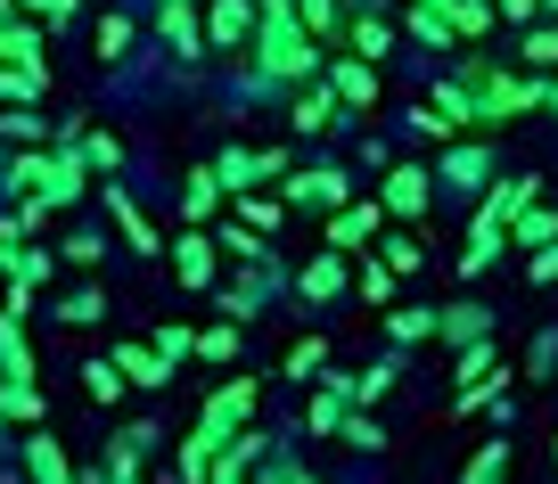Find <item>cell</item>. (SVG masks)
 Here are the masks:
<instances>
[{
  "instance_id": "1",
  "label": "cell",
  "mask_w": 558,
  "mask_h": 484,
  "mask_svg": "<svg viewBox=\"0 0 558 484\" xmlns=\"http://www.w3.org/2000/svg\"><path fill=\"white\" fill-rule=\"evenodd\" d=\"M452 83L476 99V123H509V116H525V107L550 99V83H542V74H501L493 58H460Z\"/></svg>"
},
{
  "instance_id": "2",
  "label": "cell",
  "mask_w": 558,
  "mask_h": 484,
  "mask_svg": "<svg viewBox=\"0 0 558 484\" xmlns=\"http://www.w3.org/2000/svg\"><path fill=\"white\" fill-rule=\"evenodd\" d=\"M255 58H263V74H271V83H304V90H313L320 66H329V58H320V41L304 34L296 17H263V25H255Z\"/></svg>"
},
{
  "instance_id": "3",
  "label": "cell",
  "mask_w": 558,
  "mask_h": 484,
  "mask_svg": "<svg viewBox=\"0 0 558 484\" xmlns=\"http://www.w3.org/2000/svg\"><path fill=\"white\" fill-rule=\"evenodd\" d=\"M288 206H320V214H345V206H353V181L337 173V165H304V173H288Z\"/></svg>"
},
{
  "instance_id": "4",
  "label": "cell",
  "mask_w": 558,
  "mask_h": 484,
  "mask_svg": "<svg viewBox=\"0 0 558 484\" xmlns=\"http://www.w3.org/2000/svg\"><path fill=\"white\" fill-rule=\"evenodd\" d=\"M246 419H255V378H230V386L206 395V419H197V427L230 444V435H246Z\"/></svg>"
},
{
  "instance_id": "5",
  "label": "cell",
  "mask_w": 558,
  "mask_h": 484,
  "mask_svg": "<svg viewBox=\"0 0 558 484\" xmlns=\"http://www.w3.org/2000/svg\"><path fill=\"white\" fill-rule=\"evenodd\" d=\"M90 190V165H83V148H58V156H41V206H74V197Z\"/></svg>"
},
{
  "instance_id": "6",
  "label": "cell",
  "mask_w": 558,
  "mask_h": 484,
  "mask_svg": "<svg viewBox=\"0 0 558 484\" xmlns=\"http://www.w3.org/2000/svg\"><path fill=\"white\" fill-rule=\"evenodd\" d=\"M255 25H263L255 0H206V41H214V50H246Z\"/></svg>"
},
{
  "instance_id": "7",
  "label": "cell",
  "mask_w": 558,
  "mask_h": 484,
  "mask_svg": "<svg viewBox=\"0 0 558 484\" xmlns=\"http://www.w3.org/2000/svg\"><path fill=\"white\" fill-rule=\"evenodd\" d=\"M427 197H436V181L418 173V165H386V190H378V206L395 214V222H418V214H427Z\"/></svg>"
},
{
  "instance_id": "8",
  "label": "cell",
  "mask_w": 558,
  "mask_h": 484,
  "mask_svg": "<svg viewBox=\"0 0 558 484\" xmlns=\"http://www.w3.org/2000/svg\"><path fill=\"white\" fill-rule=\"evenodd\" d=\"M345 402H353V378L320 370V386L304 395V435H337V427H345Z\"/></svg>"
},
{
  "instance_id": "9",
  "label": "cell",
  "mask_w": 558,
  "mask_h": 484,
  "mask_svg": "<svg viewBox=\"0 0 558 484\" xmlns=\"http://www.w3.org/2000/svg\"><path fill=\"white\" fill-rule=\"evenodd\" d=\"M320 83L337 90V107H378V66H362V58H329Z\"/></svg>"
},
{
  "instance_id": "10",
  "label": "cell",
  "mask_w": 558,
  "mask_h": 484,
  "mask_svg": "<svg viewBox=\"0 0 558 484\" xmlns=\"http://www.w3.org/2000/svg\"><path fill=\"white\" fill-rule=\"evenodd\" d=\"M378 222H386L378 197H353L345 214H329V246H337V255H345V246H369V239H378Z\"/></svg>"
},
{
  "instance_id": "11",
  "label": "cell",
  "mask_w": 558,
  "mask_h": 484,
  "mask_svg": "<svg viewBox=\"0 0 558 484\" xmlns=\"http://www.w3.org/2000/svg\"><path fill=\"white\" fill-rule=\"evenodd\" d=\"M116 370H123V386H132V395H157V386L173 378V362H165L157 346H116Z\"/></svg>"
},
{
  "instance_id": "12",
  "label": "cell",
  "mask_w": 558,
  "mask_h": 484,
  "mask_svg": "<svg viewBox=\"0 0 558 484\" xmlns=\"http://www.w3.org/2000/svg\"><path fill=\"white\" fill-rule=\"evenodd\" d=\"M214 460H222V435L190 427V435H181V451H173V484H206V476H214Z\"/></svg>"
},
{
  "instance_id": "13",
  "label": "cell",
  "mask_w": 558,
  "mask_h": 484,
  "mask_svg": "<svg viewBox=\"0 0 558 484\" xmlns=\"http://www.w3.org/2000/svg\"><path fill=\"white\" fill-rule=\"evenodd\" d=\"M99 197H107V214H116V230L132 239V255H157V222H148V214L132 206V190H116V181H107Z\"/></svg>"
},
{
  "instance_id": "14",
  "label": "cell",
  "mask_w": 558,
  "mask_h": 484,
  "mask_svg": "<svg viewBox=\"0 0 558 484\" xmlns=\"http://www.w3.org/2000/svg\"><path fill=\"white\" fill-rule=\"evenodd\" d=\"M157 34L173 41L181 58H197V50H206V25H197V0H165V9H157Z\"/></svg>"
},
{
  "instance_id": "15",
  "label": "cell",
  "mask_w": 558,
  "mask_h": 484,
  "mask_svg": "<svg viewBox=\"0 0 558 484\" xmlns=\"http://www.w3.org/2000/svg\"><path fill=\"white\" fill-rule=\"evenodd\" d=\"M214 255H222V246H214L206 230H181V239H173V271H181V288H206V279H214Z\"/></svg>"
},
{
  "instance_id": "16",
  "label": "cell",
  "mask_w": 558,
  "mask_h": 484,
  "mask_svg": "<svg viewBox=\"0 0 558 484\" xmlns=\"http://www.w3.org/2000/svg\"><path fill=\"white\" fill-rule=\"evenodd\" d=\"M534 190H542L534 173H518V181H493V190H485V206H476V214H485V222H501V230H509V222H518L525 206H534Z\"/></svg>"
},
{
  "instance_id": "17",
  "label": "cell",
  "mask_w": 558,
  "mask_h": 484,
  "mask_svg": "<svg viewBox=\"0 0 558 484\" xmlns=\"http://www.w3.org/2000/svg\"><path fill=\"white\" fill-rule=\"evenodd\" d=\"M485 329H493L485 304H444L436 312V337H444V346H485Z\"/></svg>"
},
{
  "instance_id": "18",
  "label": "cell",
  "mask_w": 558,
  "mask_h": 484,
  "mask_svg": "<svg viewBox=\"0 0 558 484\" xmlns=\"http://www.w3.org/2000/svg\"><path fill=\"white\" fill-rule=\"evenodd\" d=\"M288 123H296V132H337V90L329 83L296 90V99H288Z\"/></svg>"
},
{
  "instance_id": "19",
  "label": "cell",
  "mask_w": 558,
  "mask_h": 484,
  "mask_svg": "<svg viewBox=\"0 0 558 484\" xmlns=\"http://www.w3.org/2000/svg\"><path fill=\"white\" fill-rule=\"evenodd\" d=\"M222 173H214V165H197V173H181V214H190V222H206L214 206H222Z\"/></svg>"
},
{
  "instance_id": "20",
  "label": "cell",
  "mask_w": 558,
  "mask_h": 484,
  "mask_svg": "<svg viewBox=\"0 0 558 484\" xmlns=\"http://www.w3.org/2000/svg\"><path fill=\"white\" fill-rule=\"evenodd\" d=\"M501 246H509V230L501 222H485V214H476V222H469V255H460V271H493V263H501Z\"/></svg>"
},
{
  "instance_id": "21",
  "label": "cell",
  "mask_w": 558,
  "mask_h": 484,
  "mask_svg": "<svg viewBox=\"0 0 558 484\" xmlns=\"http://www.w3.org/2000/svg\"><path fill=\"white\" fill-rule=\"evenodd\" d=\"M25 468H34V484H74V460H66L58 435H34V444H25Z\"/></svg>"
},
{
  "instance_id": "22",
  "label": "cell",
  "mask_w": 558,
  "mask_h": 484,
  "mask_svg": "<svg viewBox=\"0 0 558 484\" xmlns=\"http://www.w3.org/2000/svg\"><path fill=\"white\" fill-rule=\"evenodd\" d=\"M0 378L34 386V353H25V337H17V312H0Z\"/></svg>"
},
{
  "instance_id": "23",
  "label": "cell",
  "mask_w": 558,
  "mask_h": 484,
  "mask_svg": "<svg viewBox=\"0 0 558 484\" xmlns=\"http://www.w3.org/2000/svg\"><path fill=\"white\" fill-rule=\"evenodd\" d=\"M296 288H304V304H329V295H345V263H337V255H313V263L296 271Z\"/></svg>"
},
{
  "instance_id": "24",
  "label": "cell",
  "mask_w": 558,
  "mask_h": 484,
  "mask_svg": "<svg viewBox=\"0 0 558 484\" xmlns=\"http://www.w3.org/2000/svg\"><path fill=\"white\" fill-rule=\"evenodd\" d=\"M345 41H353V58H362V66H378V58L395 50V25H386V17H353Z\"/></svg>"
},
{
  "instance_id": "25",
  "label": "cell",
  "mask_w": 558,
  "mask_h": 484,
  "mask_svg": "<svg viewBox=\"0 0 558 484\" xmlns=\"http://www.w3.org/2000/svg\"><path fill=\"white\" fill-rule=\"evenodd\" d=\"M460 484H509V435H493V444H476V460L460 468Z\"/></svg>"
},
{
  "instance_id": "26",
  "label": "cell",
  "mask_w": 558,
  "mask_h": 484,
  "mask_svg": "<svg viewBox=\"0 0 558 484\" xmlns=\"http://www.w3.org/2000/svg\"><path fill=\"white\" fill-rule=\"evenodd\" d=\"M509 246H534V255H542V246H558V214L550 206H525L518 222H509Z\"/></svg>"
},
{
  "instance_id": "27",
  "label": "cell",
  "mask_w": 558,
  "mask_h": 484,
  "mask_svg": "<svg viewBox=\"0 0 558 484\" xmlns=\"http://www.w3.org/2000/svg\"><path fill=\"white\" fill-rule=\"evenodd\" d=\"M518 58H525V74H558V25H525Z\"/></svg>"
},
{
  "instance_id": "28",
  "label": "cell",
  "mask_w": 558,
  "mask_h": 484,
  "mask_svg": "<svg viewBox=\"0 0 558 484\" xmlns=\"http://www.w3.org/2000/svg\"><path fill=\"white\" fill-rule=\"evenodd\" d=\"M386 337H395V346H418V337H436V312L427 304H395L386 312Z\"/></svg>"
},
{
  "instance_id": "29",
  "label": "cell",
  "mask_w": 558,
  "mask_h": 484,
  "mask_svg": "<svg viewBox=\"0 0 558 484\" xmlns=\"http://www.w3.org/2000/svg\"><path fill=\"white\" fill-rule=\"evenodd\" d=\"M41 90H50V66H0V99H9V107L41 99Z\"/></svg>"
},
{
  "instance_id": "30",
  "label": "cell",
  "mask_w": 558,
  "mask_h": 484,
  "mask_svg": "<svg viewBox=\"0 0 558 484\" xmlns=\"http://www.w3.org/2000/svg\"><path fill=\"white\" fill-rule=\"evenodd\" d=\"M83 395H90V402H123L132 386H123V370H116V362H83Z\"/></svg>"
},
{
  "instance_id": "31",
  "label": "cell",
  "mask_w": 558,
  "mask_h": 484,
  "mask_svg": "<svg viewBox=\"0 0 558 484\" xmlns=\"http://www.w3.org/2000/svg\"><path fill=\"white\" fill-rule=\"evenodd\" d=\"M329 370V337H296L288 346V378H320Z\"/></svg>"
},
{
  "instance_id": "32",
  "label": "cell",
  "mask_w": 558,
  "mask_h": 484,
  "mask_svg": "<svg viewBox=\"0 0 558 484\" xmlns=\"http://www.w3.org/2000/svg\"><path fill=\"white\" fill-rule=\"evenodd\" d=\"M493 17H501L493 0H452V41H476V34H485Z\"/></svg>"
},
{
  "instance_id": "33",
  "label": "cell",
  "mask_w": 558,
  "mask_h": 484,
  "mask_svg": "<svg viewBox=\"0 0 558 484\" xmlns=\"http://www.w3.org/2000/svg\"><path fill=\"white\" fill-rule=\"evenodd\" d=\"M83 165L116 181V173H123V140H116V132H90V140H83Z\"/></svg>"
},
{
  "instance_id": "34",
  "label": "cell",
  "mask_w": 558,
  "mask_h": 484,
  "mask_svg": "<svg viewBox=\"0 0 558 484\" xmlns=\"http://www.w3.org/2000/svg\"><path fill=\"white\" fill-rule=\"evenodd\" d=\"M58 320H66V329H90V320H107V295L99 288H74L66 304H58Z\"/></svg>"
},
{
  "instance_id": "35",
  "label": "cell",
  "mask_w": 558,
  "mask_h": 484,
  "mask_svg": "<svg viewBox=\"0 0 558 484\" xmlns=\"http://www.w3.org/2000/svg\"><path fill=\"white\" fill-rule=\"evenodd\" d=\"M41 132H58V123L34 116V107H0V140H41Z\"/></svg>"
},
{
  "instance_id": "36",
  "label": "cell",
  "mask_w": 558,
  "mask_h": 484,
  "mask_svg": "<svg viewBox=\"0 0 558 484\" xmlns=\"http://www.w3.org/2000/svg\"><path fill=\"white\" fill-rule=\"evenodd\" d=\"M296 25H304L313 41H329V34H337L345 17H337V0H296Z\"/></svg>"
},
{
  "instance_id": "37",
  "label": "cell",
  "mask_w": 558,
  "mask_h": 484,
  "mask_svg": "<svg viewBox=\"0 0 558 484\" xmlns=\"http://www.w3.org/2000/svg\"><path fill=\"white\" fill-rule=\"evenodd\" d=\"M378 255H386V271H395V279H402V271H418V263H427V246H418V239H411V230H395V239H386V246H378Z\"/></svg>"
},
{
  "instance_id": "38",
  "label": "cell",
  "mask_w": 558,
  "mask_h": 484,
  "mask_svg": "<svg viewBox=\"0 0 558 484\" xmlns=\"http://www.w3.org/2000/svg\"><path fill=\"white\" fill-rule=\"evenodd\" d=\"M485 173H493L485 148H452V156H444V181H485Z\"/></svg>"
},
{
  "instance_id": "39",
  "label": "cell",
  "mask_w": 558,
  "mask_h": 484,
  "mask_svg": "<svg viewBox=\"0 0 558 484\" xmlns=\"http://www.w3.org/2000/svg\"><path fill=\"white\" fill-rule=\"evenodd\" d=\"M395 378H402V362H369L362 378H353V402H378V395H386Z\"/></svg>"
},
{
  "instance_id": "40",
  "label": "cell",
  "mask_w": 558,
  "mask_h": 484,
  "mask_svg": "<svg viewBox=\"0 0 558 484\" xmlns=\"http://www.w3.org/2000/svg\"><path fill=\"white\" fill-rule=\"evenodd\" d=\"M353 288H362V295H369L378 312L395 304V271H386V263H362V279H353Z\"/></svg>"
},
{
  "instance_id": "41",
  "label": "cell",
  "mask_w": 558,
  "mask_h": 484,
  "mask_svg": "<svg viewBox=\"0 0 558 484\" xmlns=\"http://www.w3.org/2000/svg\"><path fill=\"white\" fill-rule=\"evenodd\" d=\"M123 50H132V17H99V58L116 66Z\"/></svg>"
},
{
  "instance_id": "42",
  "label": "cell",
  "mask_w": 558,
  "mask_h": 484,
  "mask_svg": "<svg viewBox=\"0 0 558 484\" xmlns=\"http://www.w3.org/2000/svg\"><path fill=\"white\" fill-rule=\"evenodd\" d=\"M83 0H17V17H34V25H66Z\"/></svg>"
},
{
  "instance_id": "43",
  "label": "cell",
  "mask_w": 558,
  "mask_h": 484,
  "mask_svg": "<svg viewBox=\"0 0 558 484\" xmlns=\"http://www.w3.org/2000/svg\"><path fill=\"white\" fill-rule=\"evenodd\" d=\"M50 263H58V255H41V246H17V271H9V279H25V288H41V279H50Z\"/></svg>"
},
{
  "instance_id": "44",
  "label": "cell",
  "mask_w": 558,
  "mask_h": 484,
  "mask_svg": "<svg viewBox=\"0 0 558 484\" xmlns=\"http://www.w3.org/2000/svg\"><path fill=\"white\" fill-rule=\"evenodd\" d=\"M157 353H165V362H181V353H197V329H181V320H165V329H157Z\"/></svg>"
},
{
  "instance_id": "45",
  "label": "cell",
  "mask_w": 558,
  "mask_h": 484,
  "mask_svg": "<svg viewBox=\"0 0 558 484\" xmlns=\"http://www.w3.org/2000/svg\"><path fill=\"white\" fill-rule=\"evenodd\" d=\"M9 419H25V427H34V419H41V386H9Z\"/></svg>"
},
{
  "instance_id": "46",
  "label": "cell",
  "mask_w": 558,
  "mask_h": 484,
  "mask_svg": "<svg viewBox=\"0 0 558 484\" xmlns=\"http://www.w3.org/2000/svg\"><path fill=\"white\" fill-rule=\"evenodd\" d=\"M197 353H214V362H230V353H239V329H230V320H222V329H206V337H197Z\"/></svg>"
},
{
  "instance_id": "47",
  "label": "cell",
  "mask_w": 558,
  "mask_h": 484,
  "mask_svg": "<svg viewBox=\"0 0 558 484\" xmlns=\"http://www.w3.org/2000/svg\"><path fill=\"white\" fill-rule=\"evenodd\" d=\"M107 255V246L99 239H90V230H83V239H66V255H58V263H74V271H90V263H99Z\"/></svg>"
},
{
  "instance_id": "48",
  "label": "cell",
  "mask_w": 558,
  "mask_h": 484,
  "mask_svg": "<svg viewBox=\"0 0 558 484\" xmlns=\"http://www.w3.org/2000/svg\"><path fill=\"white\" fill-rule=\"evenodd\" d=\"M239 214H246V230H271V222H279L271 197H239Z\"/></svg>"
},
{
  "instance_id": "49",
  "label": "cell",
  "mask_w": 558,
  "mask_h": 484,
  "mask_svg": "<svg viewBox=\"0 0 558 484\" xmlns=\"http://www.w3.org/2000/svg\"><path fill=\"white\" fill-rule=\"evenodd\" d=\"M345 444H353V451H386V435L369 427V419H345Z\"/></svg>"
},
{
  "instance_id": "50",
  "label": "cell",
  "mask_w": 558,
  "mask_h": 484,
  "mask_svg": "<svg viewBox=\"0 0 558 484\" xmlns=\"http://www.w3.org/2000/svg\"><path fill=\"white\" fill-rule=\"evenodd\" d=\"M525 279H558V246H542V255L525 263Z\"/></svg>"
},
{
  "instance_id": "51",
  "label": "cell",
  "mask_w": 558,
  "mask_h": 484,
  "mask_svg": "<svg viewBox=\"0 0 558 484\" xmlns=\"http://www.w3.org/2000/svg\"><path fill=\"white\" fill-rule=\"evenodd\" d=\"M493 9H501L509 25H525V17H534V0H493Z\"/></svg>"
},
{
  "instance_id": "52",
  "label": "cell",
  "mask_w": 558,
  "mask_h": 484,
  "mask_svg": "<svg viewBox=\"0 0 558 484\" xmlns=\"http://www.w3.org/2000/svg\"><path fill=\"white\" fill-rule=\"evenodd\" d=\"M9 239H17V230H0V279L17 271V246H9Z\"/></svg>"
},
{
  "instance_id": "53",
  "label": "cell",
  "mask_w": 558,
  "mask_h": 484,
  "mask_svg": "<svg viewBox=\"0 0 558 484\" xmlns=\"http://www.w3.org/2000/svg\"><path fill=\"white\" fill-rule=\"evenodd\" d=\"M411 9H427V17H444V25H452V0H411Z\"/></svg>"
},
{
  "instance_id": "54",
  "label": "cell",
  "mask_w": 558,
  "mask_h": 484,
  "mask_svg": "<svg viewBox=\"0 0 558 484\" xmlns=\"http://www.w3.org/2000/svg\"><path fill=\"white\" fill-rule=\"evenodd\" d=\"M534 9H550V17H558V0H534Z\"/></svg>"
},
{
  "instance_id": "55",
  "label": "cell",
  "mask_w": 558,
  "mask_h": 484,
  "mask_svg": "<svg viewBox=\"0 0 558 484\" xmlns=\"http://www.w3.org/2000/svg\"><path fill=\"white\" fill-rule=\"evenodd\" d=\"M288 484H313V476H304V468H296V476H288Z\"/></svg>"
},
{
  "instance_id": "56",
  "label": "cell",
  "mask_w": 558,
  "mask_h": 484,
  "mask_svg": "<svg viewBox=\"0 0 558 484\" xmlns=\"http://www.w3.org/2000/svg\"><path fill=\"white\" fill-rule=\"evenodd\" d=\"M550 107H558V74H550Z\"/></svg>"
},
{
  "instance_id": "57",
  "label": "cell",
  "mask_w": 558,
  "mask_h": 484,
  "mask_svg": "<svg viewBox=\"0 0 558 484\" xmlns=\"http://www.w3.org/2000/svg\"><path fill=\"white\" fill-rule=\"evenodd\" d=\"M157 9H165V0H157Z\"/></svg>"
}]
</instances>
